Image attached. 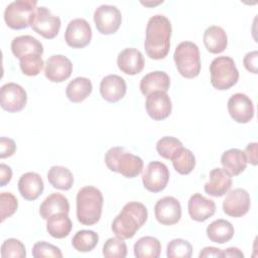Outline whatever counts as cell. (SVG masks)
Returning <instances> with one entry per match:
<instances>
[{
	"instance_id": "21",
	"label": "cell",
	"mask_w": 258,
	"mask_h": 258,
	"mask_svg": "<svg viewBox=\"0 0 258 258\" xmlns=\"http://www.w3.org/2000/svg\"><path fill=\"white\" fill-rule=\"evenodd\" d=\"M187 210L189 217L192 220L197 222H205L215 214L216 204L214 201L196 192L188 200Z\"/></svg>"
},
{
	"instance_id": "46",
	"label": "cell",
	"mask_w": 258,
	"mask_h": 258,
	"mask_svg": "<svg viewBox=\"0 0 258 258\" xmlns=\"http://www.w3.org/2000/svg\"><path fill=\"white\" fill-rule=\"evenodd\" d=\"M200 258L205 257H222V250L216 247H205L199 254Z\"/></svg>"
},
{
	"instance_id": "14",
	"label": "cell",
	"mask_w": 258,
	"mask_h": 258,
	"mask_svg": "<svg viewBox=\"0 0 258 258\" xmlns=\"http://www.w3.org/2000/svg\"><path fill=\"white\" fill-rule=\"evenodd\" d=\"M227 107L231 118L237 123H248L254 117L253 102L243 93H236L232 95L228 100Z\"/></svg>"
},
{
	"instance_id": "11",
	"label": "cell",
	"mask_w": 258,
	"mask_h": 258,
	"mask_svg": "<svg viewBox=\"0 0 258 258\" xmlns=\"http://www.w3.org/2000/svg\"><path fill=\"white\" fill-rule=\"evenodd\" d=\"M92 34L89 22L84 18H76L69 22L64 32V40L73 48H83L90 43Z\"/></svg>"
},
{
	"instance_id": "9",
	"label": "cell",
	"mask_w": 258,
	"mask_h": 258,
	"mask_svg": "<svg viewBox=\"0 0 258 258\" xmlns=\"http://www.w3.org/2000/svg\"><path fill=\"white\" fill-rule=\"evenodd\" d=\"M94 22L100 33L108 35L115 33L119 29L122 22V15L116 6L103 4L95 10Z\"/></svg>"
},
{
	"instance_id": "23",
	"label": "cell",
	"mask_w": 258,
	"mask_h": 258,
	"mask_svg": "<svg viewBox=\"0 0 258 258\" xmlns=\"http://www.w3.org/2000/svg\"><path fill=\"white\" fill-rule=\"evenodd\" d=\"M170 86L169 76L161 71H154L145 75L140 81V91L144 96H148L156 91L167 92Z\"/></svg>"
},
{
	"instance_id": "37",
	"label": "cell",
	"mask_w": 258,
	"mask_h": 258,
	"mask_svg": "<svg viewBox=\"0 0 258 258\" xmlns=\"http://www.w3.org/2000/svg\"><path fill=\"white\" fill-rule=\"evenodd\" d=\"M19 66L22 73L29 77L37 76L43 69L44 62L41 57V54L34 53L26 55L19 59Z\"/></svg>"
},
{
	"instance_id": "22",
	"label": "cell",
	"mask_w": 258,
	"mask_h": 258,
	"mask_svg": "<svg viewBox=\"0 0 258 258\" xmlns=\"http://www.w3.org/2000/svg\"><path fill=\"white\" fill-rule=\"evenodd\" d=\"M18 190L26 201H35L43 192L44 183L41 176L36 172H26L18 180Z\"/></svg>"
},
{
	"instance_id": "3",
	"label": "cell",
	"mask_w": 258,
	"mask_h": 258,
	"mask_svg": "<svg viewBox=\"0 0 258 258\" xmlns=\"http://www.w3.org/2000/svg\"><path fill=\"white\" fill-rule=\"evenodd\" d=\"M103 195L95 186L87 185L82 187L77 194V218L86 226L97 224L102 215Z\"/></svg>"
},
{
	"instance_id": "48",
	"label": "cell",
	"mask_w": 258,
	"mask_h": 258,
	"mask_svg": "<svg viewBox=\"0 0 258 258\" xmlns=\"http://www.w3.org/2000/svg\"><path fill=\"white\" fill-rule=\"evenodd\" d=\"M160 3H162V1H158V2H141V4H143V5H145V6H154V5H158V4H160Z\"/></svg>"
},
{
	"instance_id": "28",
	"label": "cell",
	"mask_w": 258,
	"mask_h": 258,
	"mask_svg": "<svg viewBox=\"0 0 258 258\" xmlns=\"http://www.w3.org/2000/svg\"><path fill=\"white\" fill-rule=\"evenodd\" d=\"M235 230L233 225L226 220L218 219L212 222L207 227V236L208 238L218 244H224L229 242L234 236Z\"/></svg>"
},
{
	"instance_id": "18",
	"label": "cell",
	"mask_w": 258,
	"mask_h": 258,
	"mask_svg": "<svg viewBox=\"0 0 258 258\" xmlns=\"http://www.w3.org/2000/svg\"><path fill=\"white\" fill-rule=\"evenodd\" d=\"M232 186V175L224 168L216 167L210 171L209 180L205 183V191L212 197H223Z\"/></svg>"
},
{
	"instance_id": "1",
	"label": "cell",
	"mask_w": 258,
	"mask_h": 258,
	"mask_svg": "<svg viewBox=\"0 0 258 258\" xmlns=\"http://www.w3.org/2000/svg\"><path fill=\"white\" fill-rule=\"evenodd\" d=\"M170 37L171 23L169 19L162 14L151 16L147 22L144 40L147 56L152 59L164 58L170 48Z\"/></svg>"
},
{
	"instance_id": "35",
	"label": "cell",
	"mask_w": 258,
	"mask_h": 258,
	"mask_svg": "<svg viewBox=\"0 0 258 258\" xmlns=\"http://www.w3.org/2000/svg\"><path fill=\"white\" fill-rule=\"evenodd\" d=\"M191 254V244L183 239H173L166 246V256L168 258H189Z\"/></svg>"
},
{
	"instance_id": "31",
	"label": "cell",
	"mask_w": 258,
	"mask_h": 258,
	"mask_svg": "<svg viewBox=\"0 0 258 258\" xmlns=\"http://www.w3.org/2000/svg\"><path fill=\"white\" fill-rule=\"evenodd\" d=\"M133 250L137 258H158L161 253V244L157 238L145 236L137 240Z\"/></svg>"
},
{
	"instance_id": "36",
	"label": "cell",
	"mask_w": 258,
	"mask_h": 258,
	"mask_svg": "<svg viewBox=\"0 0 258 258\" xmlns=\"http://www.w3.org/2000/svg\"><path fill=\"white\" fill-rule=\"evenodd\" d=\"M103 255L106 258H125L127 256V246L124 239L117 236L109 238L103 246Z\"/></svg>"
},
{
	"instance_id": "30",
	"label": "cell",
	"mask_w": 258,
	"mask_h": 258,
	"mask_svg": "<svg viewBox=\"0 0 258 258\" xmlns=\"http://www.w3.org/2000/svg\"><path fill=\"white\" fill-rule=\"evenodd\" d=\"M73 228V223L66 213L55 214L46 220V231L55 239L67 237Z\"/></svg>"
},
{
	"instance_id": "38",
	"label": "cell",
	"mask_w": 258,
	"mask_h": 258,
	"mask_svg": "<svg viewBox=\"0 0 258 258\" xmlns=\"http://www.w3.org/2000/svg\"><path fill=\"white\" fill-rule=\"evenodd\" d=\"M182 147V143L179 139L173 136L161 137L156 143V150L158 154L164 159L170 160L173 154Z\"/></svg>"
},
{
	"instance_id": "44",
	"label": "cell",
	"mask_w": 258,
	"mask_h": 258,
	"mask_svg": "<svg viewBox=\"0 0 258 258\" xmlns=\"http://www.w3.org/2000/svg\"><path fill=\"white\" fill-rule=\"evenodd\" d=\"M257 142L249 143L244 151L247 162H250L252 165H257Z\"/></svg>"
},
{
	"instance_id": "32",
	"label": "cell",
	"mask_w": 258,
	"mask_h": 258,
	"mask_svg": "<svg viewBox=\"0 0 258 258\" xmlns=\"http://www.w3.org/2000/svg\"><path fill=\"white\" fill-rule=\"evenodd\" d=\"M48 182L57 189L69 190L74 183V175L68 167L53 165L47 172Z\"/></svg>"
},
{
	"instance_id": "17",
	"label": "cell",
	"mask_w": 258,
	"mask_h": 258,
	"mask_svg": "<svg viewBox=\"0 0 258 258\" xmlns=\"http://www.w3.org/2000/svg\"><path fill=\"white\" fill-rule=\"evenodd\" d=\"M145 108L150 118L159 121L167 118L170 115L172 104L166 92L156 91L147 96Z\"/></svg>"
},
{
	"instance_id": "20",
	"label": "cell",
	"mask_w": 258,
	"mask_h": 258,
	"mask_svg": "<svg viewBox=\"0 0 258 258\" xmlns=\"http://www.w3.org/2000/svg\"><path fill=\"white\" fill-rule=\"evenodd\" d=\"M117 64L121 72L126 75L134 76L144 68V57L142 52L134 47H128L119 52L117 56Z\"/></svg>"
},
{
	"instance_id": "27",
	"label": "cell",
	"mask_w": 258,
	"mask_h": 258,
	"mask_svg": "<svg viewBox=\"0 0 258 258\" xmlns=\"http://www.w3.org/2000/svg\"><path fill=\"white\" fill-rule=\"evenodd\" d=\"M221 163L230 175H239L246 169L247 159L244 151L238 148L226 150L221 156Z\"/></svg>"
},
{
	"instance_id": "45",
	"label": "cell",
	"mask_w": 258,
	"mask_h": 258,
	"mask_svg": "<svg viewBox=\"0 0 258 258\" xmlns=\"http://www.w3.org/2000/svg\"><path fill=\"white\" fill-rule=\"evenodd\" d=\"M11 178H12L11 167L4 163H1L0 164V179H1L0 186H5L11 180Z\"/></svg>"
},
{
	"instance_id": "12",
	"label": "cell",
	"mask_w": 258,
	"mask_h": 258,
	"mask_svg": "<svg viewBox=\"0 0 258 258\" xmlns=\"http://www.w3.org/2000/svg\"><path fill=\"white\" fill-rule=\"evenodd\" d=\"M251 206L249 192L241 187L234 188L228 191L223 201V211L226 215L233 218H241L245 216Z\"/></svg>"
},
{
	"instance_id": "6",
	"label": "cell",
	"mask_w": 258,
	"mask_h": 258,
	"mask_svg": "<svg viewBox=\"0 0 258 258\" xmlns=\"http://www.w3.org/2000/svg\"><path fill=\"white\" fill-rule=\"evenodd\" d=\"M211 84L220 91L229 90L235 86L239 80V71L235 61L230 56H218L210 64Z\"/></svg>"
},
{
	"instance_id": "39",
	"label": "cell",
	"mask_w": 258,
	"mask_h": 258,
	"mask_svg": "<svg viewBox=\"0 0 258 258\" xmlns=\"http://www.w3.org/2000/svg\"><path fill=\"white\" fill-rule=\"evenodd\" d=\"M25 256V246L20 240L15 238H9L3 242L1 246L2 258H24Z\"/></svg>"
},
{
	"instance_id": "24",
	"label": "cell",
	"mask_w": 258,
	"mask_h": 258,
	"mask_svg": "<svg viewBox=\"0 0 258 258\" xmlns=\"http://www.w3.org/2000/svg\"><path fill=\"white\" fill-rule=\"evenodd\" d=\"M11 50L14 56L18 59L29 55L43 53V46L39 40L31 35H20L13 38L11 41Z\"/></svg>"
},
{
	"instance_id": "2",
	"label": "cell",
	"mask_w": 258,
	"mask_h": 258,
	"mask_svg": "<svg viewBox=\"0 0 258 258\" xmlns=\"http://www.w3.org/2000/svg\"><path fill=\"white\" fill-rule=\"evenodd\" d=\"M148 212L146 207L139 202H129L116 216L112 223L113 233L121 239H131L136 232L146 223Z\"/></svg>"
},
{
	"instance_id": "5",
	"label": "cell",
	"mask_w": 258,
	"mask_h": 258,
	"mask_svg": "<svg viewBox=\"0 0 258 258\" xmlns=\"http://www.w3.org/2000/svg\"><path fill=\"white\" fill-rule=\"evenodd\" d=\"M178 73L185 79H194L201 72V56L198 45L191 41L180 42L173 53Z\"/></svg>"
},
{
	"instance_id": "40",
	"label": "cell",
	"mask_w": 258,
	"mask_h": 258,
	"mask_svg": "<svg viewBox=\"0 0 258 258\" xmlns=\"http://www.w3.org/2000/svg\"><path fill=\"white\" fill-rule=\"evenodd\" d=\"M18 208V201L12 192L3 191L0 194V209H1V222L11 217Z\"/></svg>"
},
{
	"instance_id": "34",
	"label": "cell",
	"mask_w": 258,
	"mask_h": 258,
	"mask_svg": "<svg viewBox=\"0 0 258 258\" xmlns=\"http://www.w3.org/2000/svg\"><path fill=\"white\" fill-rule=\"evenodd\" d=\"M99 242V235L91 230L78 231L72 239L73 247L79 252L92 251Z\"/></svg>"
},
{
	"instance_id": "42",
	"label": "cell",
	"mask_w": 258,
	"mask_h": 258,
	"mask_svg": "<svg viewBox=\"0 0 258 258\" xmlns=\"http://www.w3.org/2000/svg\"><path fill=\"white\" fill-rule=\"evenodd\" d=\"M16 151V144L13 139L7 137L0 138V158L12 156Z\"/></svg>"
},
{
	"instance_id": "16",
	"label": "cell",
	"mask_w": 258,
	"mask_h": 258,
	"mask_svg": "<svg viewBox=\"0 0 258 258\" xmlns=\"http://www.w3.org/2000/svg\"><path fill=\"white\" fill-rule=\"evenodd\" d=\"M73 73L72 61L62 54L49 56L44 63V75L52 83H61L69 79Z\"/></svg>"
},
{
	"instance_id": "25",
	"label": "cell",
	"mask_w": 258,
	"mask_h": 258,
	"mask_svg": "<svg viewBox=\"0 0 258 258\" xmlns=\"http://www.w3.org/2000/svg\"><path fill=\"white\" fill-rule=\"evenodd\" d=\"M70 212V203L67 197L59 192H52L44 199L39 207V214L43 220H47L49 217Z\"/></svg>"
},
{
	"instance_id": "33",
	"label": "cell",
	"mask_w": 258,
	"mask_h": 258,
	"mask_svg": "<svg viewBox=\"0 0 258 258\" xmlns=\"http://www.w3.org/2000/svg\"><path fill=\"white\" fill-rule=\"evenodd\" d=\"M170 160L172 161L175 171L182 175L190 173L196 166V157L194 153L183 146L173 154Z\"/></svg>"
},
{
	"instance_id": "29",
	"label": "cell",
	"mask_w": 258,
	"mask_h": 258,
	"mask_svg": "<svg viewBox=\"0 0 258 258\" xmlns=\"http://www.w3.org/2000/svg\"><path fill=\"white\" fill-rule=\"evenodd\" d=\"M92 82L84 77H78L71 81L66 89L68 99L73 103H81L92 93Z\"/></svg>"
},
{
	"instance_id": "10",
	"label": "cell",
	"mask_w": 258,
	"mask_h": 258,
	"mask_svg": "<svg viewBox=\"0 0 258 258\" xmlns=\"http://www.w3.org/2000/svg\"><path fill=\"white\" fill-rule=\"evenodd\" d=\"M169 180L168 167L160 161H151L142 173L144 187L151 192L162 191Z\"/></svg>"
},
{
	"instance_id": "47",
	"label": "cell",
	"mask_w": 258,
	"mask_h": 258,
	"mask_svg": "<svg viewBox=\"0 0 258 258\" xmlns=\"http://www.w3.org/2000/svg\"><path fill=\"white\" fill-rule=\"evenodd\" d=\"M222 257H240V258H243L244 254L240 249H238L236 247H230V248H227L224 251H222Z\"/></svg>"
},
{
	"instance_id": "8",
	"label": "cell",
	"mask_w": 258,
	"mask_h": 258,
	"mask_svg": "<svg viewBox=\"0 0 258 258\" xmlns=\"http://www.w3.org/2000/svg\"><path fill=\"white\" fill-rule=\"evenodd\" d=\"M60 18L51 13V11L44 7H36L35 14L31 23L32 29L46 39L54 38L60 29Z\"/></svg>"
},
{
	"instance_id": "4",
	"label": "cell",
	"mask_w": 258,
	"mask_h": 258,
	"mask_svg": "<svg viewBox=\"0 0 258 258\" xmlns=\"http://www.w3.org/2000/svg\"><path fill=\"white\" fill-rule=\"evenodd\" d=\"M105 163L111 171L118 172L128 178L137 176L143 169V160L121 146L111 147L107 150Z\"/></svg>"
},
{
	"instance_id": "15",
	"label": "cell",
	"mask_w": 258,
	"mask_h": 258,
	"mask_svg": "<svg viewBox=\"0 0 258 258\" xmlns=\"http://www.w3.org/2000/svg\"><path fill=\"white\" fill-rule=\"evenodd\" d=\"M154 215L158 223L165 226L177 224L181 218V207L174 197H164L154 206Z\"/></svg>"
},
{
	"instance_id": "26",
	"label": "cell",
	"mask_w": 258,
	"mask_h": 258,
	"mask_svg": "<svg viewBox=\"0 0 258 258\" xmlns=\"http://www.w3.org/2000/svg\"><path fill=\"white\" fill-rule=\"evenodd\" d=\"M203 40L207 50L215 54L223 52L228 44V36L226 31L218 25L208 27L204 32Z\"/></svg>"
},
{
	"instance_id": "13",
	"label": "cell",
	"mask_w": 258,
	"mask_h": 258,
	"mask_svg": "<svg viewBox=\"0 0 258 258\" xmlns=\"http://www.w3.org/2000/svg\"><path fill=\"white\" fill-rule=\"evenodd\" d=\"M27 103V94L18 84L7 83L0 90V105L8 112H19Z\"/></svg>"
},
{
	"instance_id": "19",
	"label": "cell",
	"mask_w": 258,
	"mask_h": 258,
	"mask_svg": "<svg viewBox=\"0 0 258 258\" xmlns=\"http://www.w3.org/2000/svg\"><path fill=\"white\" fill-rule=\"evenodd\" d=\"M127 91L125 80L118 75H108L100 83L102 98L109 103H116L121 100Z\"/></svg>"
},
{
	"instance_id": "41",
	"label": "cell",
	"mask_w": 258,
	"mask_h": 258,
	"mask_svg": "<svg viewBox=\"0 0 258 258\" xmlns=\"http://www.w3.org/2000/svg\"><path fill=\"white\" fill-rule=\"evenodd\" d=\"M32 256L34 258H42V257L61 258L62 253L58 247L52 244H49L45 241H40V242H36L33 245Z\"/></svg>"
},
{
	"instance_id": "43",
	"label": "cell",
	"mask_w": 258,
	"mask_h": 258,
	"mask_svg": "<svg viewBox=\"0 0 258 258\" xmlns=\"http://www.w3.org/2000/svg\"><path fill=\"white\" fill-rule=\"evenodd\" d=\"M257 60H258V51L253 50V51L246 53V55L244 56V59H243V63L248 72H250L252 74H257V72H258Z\"/></svg>"
},
{
	"instance_id": "7",
	"label": "cell",
	"mask_w": 258,
	"mask_h": 258,
	"mask_svg": "<svg viewBox=\"0 0 258 258\" xmlns=\"http://www.w3.org/2000/svg\"><path fill=\"white\" fill-rule=\"evenodd\" d=\"M36 5L37 2L32 0H16L8 4L4 11L7 26L17 30L31 26Z\"/></svg>"
}]
</instances>
